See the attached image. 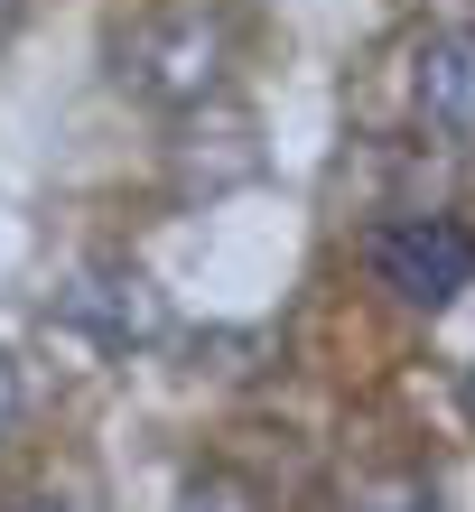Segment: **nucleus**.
I'll return each mask as SVG.
<instances>
[{
  "mask_svg": "<svg viewBox=\"0 0 475 512\" xmlns=\"http://www.w3.org/2000/svg\"><path fill=\"white\" fill-rule=\"evenodd\" d=\"M187 354H196V373L243 382V373H261V364H271V336H261V326H205Z\"/></svg>",
  "mask_w": 475,
  "mask_h": 512,
  "instance_id": "423d86ee",
  "label": "nucleus"
},
{
  "mask_svg": "<svg viewBox=\"0 0 475 512\" xmlns=\"http://www.w3.org/2000/svg\"><path fill=\"white\" fill-rule=\"evenodd\" d=\"M10 419H19V364L0 354V429H10Z\"/></svg>",
  "mask_w": 475,
  "mask_h": 512,
  "instance_id": "1a4fd4ad",
  "label": "nucleus"
},
{
  "mask_svg": "<svg viewBox=\"0 0 475 512\" xmlns=\"http://www.w3.org/2000/svg\"><path fill=\"white\" fill-rule=\"evenodd\" d=\"M224 56H233V28L215 0H159L122 38V84L159 112H196V103H215Z\"/></svg>",
  "mask_w": 475,
  "mask_h": 512,
  "instance_id": "f257e3e1",
  "label": "nucleus"
},
{
  "mask_svg": "<svg viewBox=\"0 0 475 512\" xmlns=\"http://www.w3.org/2000/svg\"><path fill=\"white\" fill-rule=\"evenodd\" d=\"M466 410H475V373H466Z\"/></svg>",
  "mask_w": 475,
  "mask_h": 512,
  "instance_id": "f8f14e48",
  "label": "nucleus"
},
{
  "mask_svg": "<svg viewBox=\"0 0 475 512\" xmlns=\"http://www.w3.org/2000/svg\"><path fill=\"white\" fill-rule=\"evenodd\" d=\"M177 512H261V494L243 485V475H196V485L177 494Z\"/></svg>",
  "mask_w": 475,
  "mask_h": 512,
  "instance_id": "6e6552de",
  "label": "nucleus"
},
{
  "mask_svg": "<svg viewBox=\"0 0 475 512\" xmlns=\"http://www.w3.org/2000/svg\"><path fill=\"white\" fill-rule=\"evenodd\" d=\"M56 326H75L103 354H140V345H168V298L140 261H84L56 289Z\"/></svg>",
  "mask_w": 475,
  "mask_h": 512,
  "instance_id": "f03ea898",
  "label": "nucleus"
},
{
  "mask_svg": "<svg viewBox=\"0 0 475 512\" xmlns=\"http://www.w3.org/2000/svg\"><path fill=\"white\" fill-rule=\"evenodd\" d=\"M261 168V149H252V112H233L215 103L205 122H187V140H177V187H205V196H224V187H243V177Z\"/></svg>",
  "mask_w": 475,
  "mask_h": 512,
  "instance_id": "39448f33",
  "label": "nucleus"
},
{
  "mask_svg": "<svg viewBox=\"0 0 475 512\" xmlns=\"http://www.w3.org/2000/svg\"><path fill=\"white\" fill-rule=\"evenodd\" d=\"M10 512H84V503H75V494H66V503H56V494H28V503H10Z\"/></svg>",
  "mask_w": 475,
  "mask_h": 512,
  "instance_id": "9d476101",
  "label": "nucleus"
},
{
  "mask_svg": "<svg viewBox=\"0 0 475 512\" xmlns=\"http://www.w3.org/2000/svg\"><path fill=\"white\" fill-rule=\"evenodd\" d=\"M410 103L438 140H475V28H429L410 56Z\"/></svg>",
  "mask_w": 475,
  "mask_h": 512,
  "instance_id": "20e7f679",
  "label": "nucleus"
},
{
  "mask_svg": "<svg viewBox=\"0 0 475 512\" xmlns=\"http://www.w3.org/2000/svg\"><path fill=\"white\" fill-rule=\"evenodd\" d=\"M345 512H438V494H429V475H364L345 494Z\"/></svg>",
  "mask_w": 475,
  "mask_h": 512,
  "instance_id": "0eeeda50",
  "label": "nucleus"
},
{
  "mask_svg": "<svg viewBox=\"0 0 475 512\" xmlns=\"http://www.w3.org/2000/svg\"><path fill=\"white\" fill-rule=\"evenodd\" d=\"M373 280L401 298V308H448L475 280V233L457 215H392L373 233Z\"/></svg>",
  "mask_w": 475,
  "mask_h": 512,
  "instance_id": "7ed1b4c3",
  "label": "nucleus"
},
{
  "mask_svg": "<svg viewBox=\"0 0 475 512\" xmlns=\"http://www.w3.org/2000/svg\"><path fill=\"white\" fill-rule=\"evenodd\" d=\"M10 28H19V0H0V47H10Z\"/></svg>",
  "mask_w": 475,
  "mask_h": 512,
  "instance_id": "9b49d317",
  "label": "nucleus"
}]
</instances>
